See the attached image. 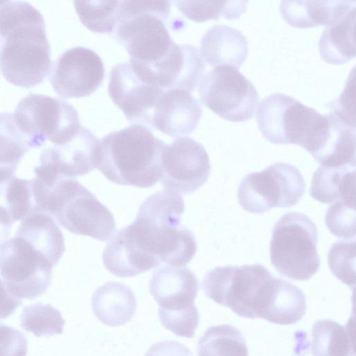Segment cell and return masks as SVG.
Masks as SVG:
<instances>
[{
    "label": "cell",
    "mask_w": 356,
    "mask_h": 356,
    "mask_svg": "<svg viewBox=\"0 0 356 356\" xmlns=\"http://www.w3.org/2000/svg\"><path fill=\"white\" fill-rule=\"evenodd\" d=\"M355 7L325 26L318 42L321 58L332 65H343L355 56Z\"/></svg>",
    "instance_id": "cb8c5ba5"
},
{
    "label": "cell",
    "mask_w": 356,
    "mask_h": 356,
    "mask_svg": "<svg viewBox=\"0 0 356 356\" xmlns=\"http://www.w3.org/2000/svg\"><path fill=\"white\" fill-rule=\"evenodd\" d=\"M178 9L191 20L203 22L218 19L238 18L247 10L246 1H176Z\"/></svg>",
    "instance_id": "f546056e"
},
{
    "label": "cell",
    "mask_w": 356,
    "mask_h": 356,
    "mask_svg": "<svg viewBox=\"0 0 356 356\" xmlns=\"http://www.w3.org/2000/svg\"><path fill=\"white\" fill-rule=\"evenodd\" d=\"M99 159V140L89 129L81 126L70 139L44 149L40 157V165L34 168V172L51 179H74L96 168Z\"/></svg>",
    "instance_id": "5bb4252c"
},
{
    "label": "cell",
    "mask_w": 356,
    "mask_h": 356,
    "mask_svg": "<svg viewBox=\"0 0 356 356\" xmlns=\"http://www.w3.org/2000/svg\"><path fill=\"white\" fill-rule=\"evenodd\" d=\"M355 241H339L332 245L327 262L332 273L353 289L355 285Z\"/></svg>",
    "instance_id": "d6a6232c"
},
{
    "label": "cell",
    "mask_w": 356,
    "mask_h": 356,
    "mask_svg": "<svg viewBox=\"0 0 356 356\" xmlns=\"http://www.w3.org/2000/svg\"><path fill=\"white\" fill-rule=\"evenodd\" d=\"M305 191L304 178L296 167L275 163L262 171L245 175L238 186L237 197L244 210L264 213L273 207L294 206Z\"/></svg>",
    "instance_id": "30bf717a"
},
{
    "label": "cell",
    "mask_w": 356,
    "mask_h": 356,
    "mask_svg": "<svg viewBox=\"0 0 356 356\" xmlns=\"http://www.w3.org/2000/svg\"><path fill=\"white\" fill-rule=\"evenodd\" d=\"M355 6V1H282L280 10L288 24L306 29L327 26Z\"/></svg>",
    "instance_id": "7402d4cb"
},
{
    "label": "cell",
    "mask_w": 356,
    "mask_h": 356,
    "mask_svg": "<svg viewBox=\"0 0 356 356\" xmlns=\"http://www.w3.org/2000/svg\"><path fill=\"white\" fill-rule=\"evenodd\" d=\"M355 166H320L313 174L310 195L325 204L342 201L355 204Z\"/></svg>",
    "instance_id": "d4e9b609"
},
{
    "label": "cell",
    "mask_w": 356,
    "mask_h": 356,
    "mask_svg": "<svg viewBox=\"0 0 356 356\" xmlns=\"http://www.w3.org/2000/svg\"><path fill=\"white\" fill-rule=\"evenodd\" d=\"M313 356H355L354 329L328 320H318L312 330Z\"/></svg>",
    "instance_id": "484cf974"
},
{
    "label": "cell",
    "mask_w": 356,
    "mask_h": 356,
    "mask_svg": "<svg viewBox=\"0 0 356 356\" xmlns=\"http://www.w3.org/2000/svg\"><path fill=\"white\" fill-rule=\"evenodd\" d=\"M120 1H74L81 23L89 30L113 33Z\"/></svg>",
    "instance_id": "1f68e13d"
},
{
    "label": "cell",
    "mask_w": 356,
    "mask_h": 356,
    "mask_svg": "<svg viewBox=\"0 0 356 356\" xmlns=\"http://www.w3.org/2000/svg\"><path fill=\"white\" fill-rule=\"evenodd\" d=\"M16 236L29 243L53 266L58 264L65 250L61 230L53 217L44 211H33L22 220Z\"/></svg>",
    "instance_id": "ffe728a7"
},
{
    "label": "cell",
    "mask_w": 356,
    "mask_h": 356,
    "mask_svg": "<svg viewBox=\"0 0 356 356\" xmlns=\"http://www.w3.org/2000/svg\"><path fill=\"white\" fill-rule=\"evenodd\" d=\"M27 340L24 334L0 323V356H26Z\"/></svg>",
    "instance_id": "8d00e7d4"
},
{
    "label": "cell",
    "mask_w": 356,
    "mask_h": 356,
    "mask_svg": "<svg viewBox=\"0 0 356 356\" xmlns=\"http://www.w3.org/2000/svg\"><path fill=\"white\" fill-rule=\"evenodd\" d=\"M104 77V64L98 54L90 49L75 47L54 61L50 81L61 97L79 98L92 94Z\"/></svg>",
    "instance_id": "2e32d148"
},
{
    "label": "cell",
    "mask_w": 356,
    "mask_h": 356,
    "mask_svg": "<svg viewBox=\"0 0 356 356\" xmlns=\"http://www.w3.org/2000/svg\"><path fill=\"white\" fill-rule=\"evenodd\" d=\"M0 206L12 220H23L35 210L31 180L13 176L0 181Z\"/></svg>",
    "instance_id": "f1b7e54d"
},
{
    "label": "cell",
    "mask_w": 356,
    "mask_h": 356,
    "mask_svg": "<svg viewBox=\"0 0 356 356\" xmlns=\"http://www.w3.org/2000/svg\"><path fill=\"white\" fill-rule=\"evenodd\" d=\"M318 231L306 215L289 212L275 225L270 241L272 265L282 275L294 280H308L319 269Z\"/></svg>",
    "instance_id": "ba28073f"
},
{
    "label": "cell",
    "mask_w": 356,
    "mask_h": 356,
    "mask_svg": "<svg viewBox=\"0 0 356 356\" xmlns=\"http://www.w3.org/2000/svg\"><path fill=\"white\" fill-rule=\"evenodd\" d=\"M170 1H120L113 38L127 51L130 63L146 68L161 61L176 43L165 22Z\"/></svg>",
    "instance_id": "5b68a950"
},
{
    "label": "cell",
    "mask_w": 356,
    "mask_h": 356,
    "mask_svg": "<svg viewBox=\"0 0 356 356\" xmlns=\"http://www.w3.org/2000/svg\"><path fill=\"white\" fill-rule=\"evenodd\" d=\"M165 145L148 128L131 124L99 140L97 168L115 184L153 186L161 179V157Z\"/></svg>",
    "instance_id": "3957f363"
},
{
    "label": "cell",
    "mask_w": 356,
    "mask_h": 356,
    "mask_svg": "<svg viewBox=\"0 0 356 356\" xmlns=\"http://www.w3.org/2000/svg\"><path fill=\"white\" fill-rule=\"evenodd\" d=\"M35 210L53 216L72 234L105 241L115 231V219L108 210L75 179L61 177L45 186L31 179Z\"/></svg>",
    "instance_id": "277c9868"
},
{
    "label": "cell",
    "mask_w": 356,
    "mask_h": 356,
    "mask_svg": "<svg viewBox=\"0 0 356 356\" xmlns=\"http://www.w3.org/2000/svg\"><path fill=\"white\" fill-rule=\"evenodd\" d=\"M26 137L16 125L13 114L0 113V181L8 179L31 149Z\"/></svg>",
    "instance_id": "4316f807"
},
{
    "label": "cell",
    "mask_w": 356,
    "mask_h": 356,
    "mask_svg": "<svg viewBox=\"0 0 356 356\" xmlns=\"http://www.w3.org/2000/svg\"><path fill=\"white\" fill-rule=\"evenodd\" d=\"M256 120L263 136L270 143L298 145L312 155L321 145L329 125L327 115L281 92L263 99Z\"/></svg>",
    "instance_id": "52a82bcc"
},
{
    "label": "cell",
    "mask_w": 356,
    "mask_h": 356,
    "mask_svg": "<svg viewBox=\"0 0 356 356\" xmlns=\"http://www.w3.org/2000/svg\"><path fill=\"white\" fill-rule=\"evenodd\" d=\"M51 264L23 238L15 236L0 246V275L8 291L18 299H34L47 291Z\"/></svg>",
    "instance_id": "7c38bea8"
},
{
    "label": "cell",
    "mask_w": 356,
    "mask_h": 356,
    "mask_svg": "<svg viewBox=\"0 0 356 356\" xmlns=\"http://www.w3.org/2000/svg\"><path fill=\"white\" fill-rule=\"evenodd\" d=\"M149 289L159 305L158 312H177L195 306L199 282L186 267L162 266L153 273Z\"/></svg>",
    "instance_id": "ac0fdd59"
},
{
    "label": "cell",
    "mask_w": 356,
    "mask_h": 356,
    "mask_svg": "<svg viewBox=\"0 0 356 356\" xmlns=\"http://www.w3.org/2000/svg\"><path fill=\"white\" fill-rule=\"evenodd\" d=\"M166 90L140 77L130 63H121L111 71L108 95L130 122L152 129L154 108Z\"/></svg>",
    "instance_id": "9a60e30c"
},
{
    "label": "cell",
    "mask_w": 356,
    "mask_h": 356,
    "mask_svg": "<svg viewBox=\"0 0 356 356\" xmlns=\"http://www.w3.org/2000/svg\"><path fill=\"white\" fill-rule=\"evenodd\" d=\"M144 356H193L184 344L176 341H162L152 345Z\"/></svg>",
    "instance_id": "74e56055"
},
{
    "label": "cell",
    "mask_w": 356,
    "mask_h": 356,
    "mask_svg": "<svg viewBox=\"0 0 356 356\" xmlns=\"http://www.w3.org/2000/svg\"><path fill=\"white\" fill-rule=\"evenodd\" d=\"M65 323L59 310L50 304L42 302L25 307L20 316L21 327L37 337L60 334Z\"/></svg>",
    "instance_id": "4dcf8cb0"
},
{
    "label": "cell",
    "mask_w": 356,
    "mask_h": 356,
    "mask_svg": "<svg viewBox=\"0 0 356 356\" xmlns=\"http://www.w3.org/2000/svg\"><path fill=\"white\" fill-rule=\"evenodd\" d=\"M161 185L168 190L187 195L197 191L211 172L209 155L193 138L179 137L165 144L161 157Z\"/></svg>",
    "instance_id": "4fadbf2b"
},
{
    "label": "cell",
    "mask_w": 356,
    "mask_h": 356,
    "mask_svg": "<svg viewBox=\"0 0 356 356\" xmlns=\"http://www.w3.org/2000/svg\"><path fill=\"white\" fill-rule=\"evenodd\" d=\"M13 222L8 213L0 206V246L8 238Z\"/></svg>",
    "instance_id": "ab89813d"
},
{
    "label": "cell",
    "mask_w": 356,
    "mask_h": 356,
    "mask_svg": "<svg viewBox=\"0 0 356 356\" xmlns=\"http://www.w3.org/2000/svg\"><path fill=\"white\" fill-rule=\"evenodd\" d=\"M22 303L8 291L0 277V319L10 316Z\"/></svg>",
    "instance_id": "f35d334b"
},
{
    "label": "cell",
    "mask_w": 356,
    "mask_h": 356,
    "mask_svg": "<svg viewBox=\"0 0 356 356\" xmlns=\"http://www.w3.org/2000/svg\"><path fill=\"white\" fill-rule=\"evenodd\" d=\"M162 325L175 334L192 338L200 321V315L196 306L182 311L158 312Z\"/></svg>",
    "instance_id": "e575fe53"
},
{
    "label": "cell",
    "mask_w": 356,
    "mask_h": 356,
    "mask_svg": "<svg viewBox=\"0 0 356 356\" xmlns=\"http://www.w3.org/2000/svg\"><path fill=\"white\" fill-rule=\"evenodd\" d=\"M280 278L263 265H227L208 271L202 281L205 295L236 315L264 318L275 296Z\"/></svg>",
    "instance_id": "8992f818"
},
{
    "label": "cell",
    "mask_w": 356,
    "mask_h": 356,
    "mask_svg": "<svg viewBox=\"0 0 356 356\" xmlns=\"http://www.w3.org/2000/svg\"><path fill=\"white\" fill-rule=\"evenodd\" d=\"M200 56L207 64L229 65L238 69L247 58L248 41L238 30L227 25H215L202 36Z\"/></svg>",
    "instance_id": "d6986e66"
},
{
    "label": "cell",
    "mask_w": 356,
    "mask_h": 356,
    "mask_svg": "<svg viewBox=\"0 0 356 356\" xmlns=\"http://www.w3.org/2000/svg\"><path fill=\"white\" fill-rule=\"evenodd\" d=\"M13 118L31 147H41L47 140L60 144L81 127L76 110L67 102L41 94H29L18 103Z\"/></svg>",
    "instance_id": "9c48e42d"
},
{
    "label": "cell",
    "mask_w": 356,
    "mask_h": 356,
    "mask_svg": "<svg viewBox=\"0 0 356 356\" xmlns=\"http://www.w3.org/2000/svg\"><path fill=\"white\" fill-rule=\"evenodd\" d=\"M51 68L42 15L26 1H0V71L22 88L41 83Z\"/></svg>",
    "instance_id": "7a4b0ae2"
},
{
    "label": "cell",
    "mask_w": 356,
    "mask_h": 356,
    "mask_svg": "<svg viewBox=\"0 0 356 356\" xmlns=\"http://www.w3.org/2000/svg\"><path fill=\"white\" fill-rule=\"evenodd\" d=\"M325 225L337 237L355 239V204L334 202L327 210Z\"/></svg>",
    "instance_id": "836d02e7"
},
{
    "label": "cell",
    "mask_w": 356,
    "mask_h": 356,
    "mask_svg": "<svg viewBox=\"0 0 356 356\" xmlns=\"http://www.w3.org/2000/svg\"><path fill=\"white\" fill-rule=\"evenodd\" d=\"M91 305L93 314L102 323L116 327L132 318L136 309V299L128 286L108 282L95 291Z\"/></svg>",
    "instance_id": "44dd1931"
},
{
    "label": "cell",
    "mask_w": 356,
    "mask_h": 356,
    "mask_svg": "<svg viewBox=\"0 0 356 356\" xmlns=\"http://www.w3.org/2000/svg\"><path fill=\"white\" fill-rule=\"evenodd\" d=\"M202 109L190 92L181 89L166 90L153 113L152 127L170 137H183L196 129Z\"/></svg>",
    "instance_id": "e0dca14e"
},
{
    "label": "cell",
    "mask_w": 356,
    "mask_h": 356,
    "mask_svg": "<svg viewBox=\"0 0 356 356\" xmlns=\"http://www.w3.org/2000/svg\"><path fill=\"white\" fill-rule=\"evenodd\" d=\"M197 353V356H249L243 334L228 324L209 327L198 340Z\"/></svg>",
    "instance_id": "83f0119b"
},
{
    "label": "cell",
    "mask_w": 356,
    "mask_h": 356,
    "mask_svg": "<svg viewBox=\"0 0 356 356\" xmlns=\"http://www.w3.org/2000/svg\"><path fill=\"white\" fill-rule=\"evenodd\" d=\"M202 103L231 122L251 119L259 102L254 85L234 67L218 65L204 74L199 83Z\"/></svg>",
    "instance_id": "8fae6325"
},
{
    "label": "cell",
    "mask_w": 356,
    "mask_h": 356,
    "mask_svg": "<svg viewBox=\"0 0 356 356\" xmlns=\"http://www.w3.org/2000/svg\"><path fill=\"white\" fill-rule=\"evenodd\" d=\"M355 67H353L348 77L341 94L328 104V107L331 109L330 113L353 127H355Z\"/></svg>",
    "instance_id": "d590c367"
},
{
    "label": "cell",
    "mask_w": 356,
    "mask_h": 356,
    "mask_svg": "<svg viewBox=\"0 0 356 356\" xmlns=\"http://www.w3.org/2000/svg\"><path fill=\"white\" fill-rule=\"evenodd\" d=\"M181 195L165 189L152 194L140 205L135 220L118 233L147 272L161 263L188 264L197 251L195 236L181 225Z\"/></svg>",
    "instance_id": "6da1fadb"
},
{
    "label": "cell",
    "mask_w": 356,
    "mask_h": 356,
    "mask_svg": "<svg viewBox=\"0 0 356 356\" xmlns=\"http://www.w3.org/2000/svg\"><path fill=\"white\" fill-rule=\"evenodd\" d=\"M327 115L329 126L326 136L312 156L324 167L355 166V127L330 113Z\"/></svg>",
    "instance_id": "603a6c76"
}]
</instances>
